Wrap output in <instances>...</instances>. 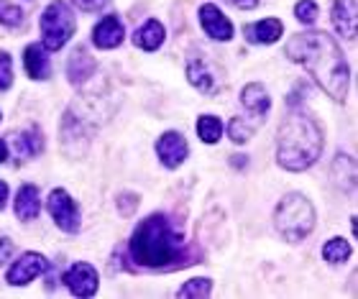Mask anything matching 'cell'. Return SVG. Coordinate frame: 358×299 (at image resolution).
Returning <instances> with one entry per match:
<instances>
[{"mask_svg":"<svg viewBox=\"0 0 358 299\" xmlns=\"http://www.w3.org/2000/svg\"><path fill=\"white\" fill-rule=\"evenodd\" d=\"M287 57L315 77V82L333 100H343L348 92V64L341 46L322 31L297 34L287 41Z\"/></svg>","mask_w":358,"mask_h":299,"instance_id":"1","label":"cell"},{"mask_svg":"<svg viewBox=\"0 0 358 299\" xmlns=\"http://www.w3.org/2000/svg\"><path fill=\"white\" fill-rule=\"evenodd\" d=\"M131 256L146 269H177L192 263L185 251V238L174 220L166 215H149L131 235Z\"/></svg>","mask_w":358,"mask_h":299,"instance_id":"2","label":"cell"},{"mask_svg":"<svg viewBox=\"0 0 358 299\" xmlns=\"http://www.w3.org/2000/svg\"><path fill=\"white\" fill-rule=\"evenodd\" d=\"M322 154V131L313 115L292 110L279 128L276 159L289 172H305Z\"/></svg>","mask_w":358,"mask_h":299,"instance_id":"3","label":"cell"},{"mask_svg":"<svg viewBox=\"0 0 358 299\" xmlns=\"http://www.w3.org/2000/svg\"><path fill=\"white\" fill-rule=\"evenodd\" d=\"M276 231L282 233L284 240L299 243L305 240L315 228V210L305 195H287L274 212Z\"/></svg>","mask_w":358,"mask_h":299,"instance_id":"4","label":"cell"},{"mask_svg":"<svg viewBox=\"0 0 358 299\" xmlns=\"http://www.w3.org/2000/svg\"><path fill=\"white\" fill-rule=\"evenodd\" d=\"M75 13L69 10L67 3L54 0V3L46 6L44 15H41V38H44V46L49 52H57V49L67 44L72 34H75Z\"/></svg>","mask_w":358,"mask_h":299,"instance_id":"5","label":"cell"},{"mask_svg":"<svg viewBox=\"0 0 358 299\" xmlns=\"http://www.w3.org/2000/svg\"><path fill=\"white\" fill-rule=\"evenodd\" d=\"M46 207L52 212L54 223L59 225L64 233L80 231V210H77L75 200L64 189H54L52 195H49V200H46Z\"/></svg>","mask_w":358,"mask_h":299,"instance_id":"6","label":"cell"},{"mask_svg":"<svg viewBox=\"0 0 358 299\" xmlns=\"http://www.w3.org/2000/svg\"><path fill=\"white\" fill-rule=\"evenodd\" d=\"M46 269H49V261H46L41 254H23L21 258L8 269V284L26 286L29 282L41 277Z\"/></svg>","mask_w":358,"mask_h":299,"instance_id":"7","label":"cell"},{"mask_svg":"<svg viewBox=\"0 0 358 299\" xmlns=\"http://www.w3.org/2000/svg\"><path fill=\"white\" fill-rule=\"evenodd\" d=\"M187 151H189V146H187L185 136L177 133V131H169L157 141V154L166 169H177L187 159Z\"/></svg>","mask_w":358,"mask_h":299,"instance_id":"8","label":"cell"},{"mask_svg":"<svg viewBox=\"0 0 358 299\" xmlns=\"http://www.w3.org/2000/svg\"><path fill=\"white\" fill-rule=\"evenodd\" d=\"M64 284L69 286V292L77 297H92L97 292V271L90 263H75L64 277Z\"/></svg>","mask_w":358,"mask_h":299,"instance_id":"9","label":"cell"},{"mask_svg":"<svg viewBox=\"0 0 358 299\" xmlns=\"http://www.w3.org/2000/svg\"><path fill=\"white\" fill-rule=\"evenodd\" d=\"M200 23H202V31H205L210 38H215V41H231L233 38V23L220 13L217 6H210V3L202 6Z\"/></svg>","mask_w":358,"mask_h":299,"instance_id":"10","label":"cell"},{"mask_svg":"<svg viewBox=\"0 0 358 299\" xmlns=\"http://www.w3.org/2000/svg\"><path fill=\"white\" fill-rule=\"evenodd\" d=\"M187 80H189L192 87H197L205 95H215L220 90L215 72L208 67V61L202 59V57H192V59L187 61Z\"/></svg>","mask_w":358,"mask_h":299,"instance_id":"11","label":"cell"},{"mask_svg":"<svg viewBox=\"0 0 358 299\" xmlns=\"http://www.w3.org/2000/svg\"><path fill=\"white\" fill-rule=\"evenodd\" d=\"M333 26L348 41L356 38V31H358L356 0H336V6H333Z\"/></svg>","mask_w":358,"mask_h":299,"instance_id":"12","label":"cell"},{"mask_svg":"<svg viewBox=\"0 0 358 299\" xmlns=\"http://www.w3.org/2000/svg\"><path fill=\"white\" fill-rule=\"evenodd\" d=\"M92 41L97 49H115L123 41V23L118 21V15H105L92 31Z\"/></svg>","mask_w":358,"mask_h":299,"instance_id":"13","label":"cell"},{"mask_svg":"<svg viewBox=\"0 0 358 299\" xmlns=\"http://www.w3.org/2000/svg\"><path fill=\"white\" fill-rule=\"evenodd\" d=\"M241 103H243V108L259 120H264V115H266L268 108H271V100H268L266 90L256 82L243 87V92H241Z\"/></svg>","mask_w":358,"mask_h":299,"instance_id":"14","label":"cell"},{"mask_svg":"<svg viewBox=\"0 0 358 299\" xmlns=\"http://www.w3.org/2000/svg\"><path fill=\"white\" fill-rule=\"evenodd\" d=\"M282 31L284 26L279 18H266V21L246 26V38L251 44H274L276 38L282 36Z\"/></svg>","mask_w":358,"mask_h":299,"instance_id":"15","label":"cell"},{"mask_svg":"<svg viewBox=\"0 0 358 299\" xmlns=\"http://www.w3.org/2000/svg\"><path fill=\"white\" fill-rule=\"evenodd\" d=\"M38 210H41V202H38V189L34 184H23L15 195V215L21 220H36Z\"/></svg>","mask_w":358,"mask_h":299,"instance_id":"16","label":"cell"},{"mask_svg":"<svg viewBox=\"0 0 358 299\" xmlns=\"http://www.w3.org/2000/svg\"><path fill=\"white\" fill-rule=\"evenodd\" d=\"M23 64H26V72L34 80H46L52 75V67H49V57L44 54V49L36 44H31L23 54Z\"/></svg>","mask_w":358,"mask_h":299,"instance_id":"17","label":"cell"},{"mask_svg":"<svg viewBox=\"0 0 358 299\" xmlns=\"http://www.w3.org/2000/svg\"><path fill=\"white\" fill-rule=\"evenodd\" d=\"M134 41L136 46H141L143 52H154V49H159V46L164 44V26L151 18V21H146L141 29L136 31Z\"/></svg>","mask_w":358,"mask_h":299,"instance_id":"18","label":"cell"},{"mask_svg":"<svg viewBox=\"0 0 358 299\" xmlns=\"http://www.w3.org/2000/svg\"><path fill=\"white\" fill-rule=\"evenodd\" d=\"M67 72L72 82H77V85L85 82V80L92 77V72H95V59H92L85 49H77V52H72V57H69Z\"/></svg>","mask_w":358,"mask_h":299,"instance_id":"19","label":"cell"},{"mask_svg":"<svg viewBox=\"0 0 358 299\" xmlns=\"http://www.w3.org/2000/svg\"><path fill=\"white\" fill-rule=\"evenodd\" d=\"M41 149H44V141H41V133L36 128H29L13 138V151H18L21 156H36Z\"/></svg>","mask_w":358,"mask_h":299,"instance_id":"20","label":"cell"},{"mask_svg":"<svg viewBox=\"0 0 358 299\" xmlns=\"http://www.w3.org/2000/svg\"><path fill=\"white\" fill-rule=\"evenodd\" d=\"M348 256H351V246L343 238H333L322 246V258L328 263H343Z\"/></svg>","mask_w":358,"mask_h":299,"instance_id":"21","label":"cell"},{"mask_svg":"<svg viewBox=\"0 0 358 299\" xmlns=\"http://www.w3.org/2000/svg\"><path fill=\"white\" fill-rule=\"evenodd\" d=\"M197 133L205 143H215L220 141V133H223V126H220V120L215 115H202L197 120Z\"/></svg>","mask_w":358,"mask_h":299,"instance_id":"22","label":"cell"},{"mask_svg":"<svg viewBox=\"0 0 358 299\" xmlns=\"http://www.w3.org/2000/svg\"><path fill=\"white\" fill-rule=\"evenodd\" d=\"M23 21V13L21 8L10 3V0H0V23L8 26V29H15V26H21Z\"/></svg>","mask_w":358,"mask_h":299,"instance_id":"23","label":"cell"},{"mask_svg":"<svg viewBox=\"0 0 358 299\" xmlns=\"http://www.w3.org/2000/svg\"><path fill=\"white\" fill-rule=\"evenodd\" d=\"M210 292H213L210 279H189V282L179 289V297H210Z\"/></svg>","mask_w":358,"mask_h":299,"instance_id":"24","label":"cell"},{"mask_svg":"<svg viewBox=\"0 0 358 299\" xmlns=\"http://www.w3.org/2000/svg\"><path fill=\"white\" fill-rule=\"evenodd\" d=\"M259 123H246V118H233L231 123V138L236 143H246L251 138V133L256 131Z\"/></svg>","mask_w":358,"mask_h":299,"instance_id":"25","label":"cell"},{"mask_svg":"<svg viewBox=\"0 0 358 299\" xmlns=\"http://www.w3.org/2000/svg\"><path fill=\"white\" fill-rule=\"evenodd\" d=\"M13 85V61L6 52H0V92Z\"/></svg>","mask_w":358,"mask_h":299,"instance_id":"26","label":"cell"},{"mask_svg":"<svg viewBox=\"0 0 358 299\" xmlns=\"http://www.w3.org/2000/svg\"><path fill=\"white\" fill-rule=\"evenodd\" d=\"M294 13H297V21L315 23V18H317V6H315L313 0H299L297 6H294Z\"/></svg>","mask_w":358,"mask_h":299,"instance_id":"27","label":"cell"},{"mask_svg":"<svg viewBox=\"0 0 358 299\" xmlns=\"http://www.w3.org/2000/svg\"><path fill=\"white\" fill-rule=\"evenodd\" d=\"M80 10H85V13H95V10H100V8L108 3V0H72Z\"/></svg>","mask_w":358,"mask_h":299,"instance_id":"28","label":"cell"},{"mask_svg":"<svg viewBox=\"0 0 358 299\" xmlns=\"http://www.w3.org/2000/svg\"><path fill=\"white\" fill-rule=\"evenodd\" d=\"M10 251H13V246H10V240L0 238V261H8V256H10Z\"/></svg>","mask_w":358,"mask_h":299,"instance_id":"29","label":"cell"},{"mask_svg":"<svg viewBox=\"0 0 358 299\" xmlns=\"http://www.w3.org/2000/svg\"><path fill=\"white\" fill-rule=\"evenodd\" d=\"M231 6L241 8V10H248V8H256L259 6V0H228Z\"/></svg>","mask_w":358,"mask_h":299,"instance_id":"30","label":"cell"},{"mask_svg":"<svg viewBox=\"0 0 358 299\" xmlns=\"http://www.w3.org/2000/svg\"><path fill=\"white\" fill-rule=\"evenodd\" d=\"M6 200H8V184L6 182H0V210L6 207Z\"/></svg>","mask_w":358,"mask_h":299,"instance_id":"31","label":"cell"},{"mask_svg":"<svg viewBox=\"0 0 358 299\" xmlns=\"http://www.w3.org/2000/svg\"><path fill=\"white\" fill-rule=\"evenodd\" d=\"M6 156H8V146H6V141L0 138V161H6Z\"/></svg>","mask_w":358,"mask_h":299,"instance_id":"32","label":"cell"}]
</instances>
